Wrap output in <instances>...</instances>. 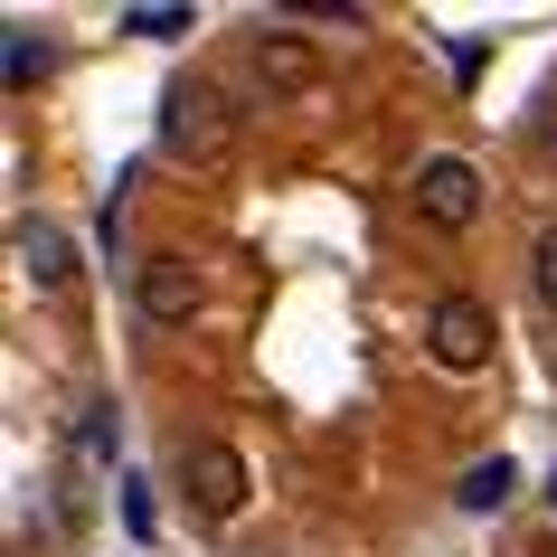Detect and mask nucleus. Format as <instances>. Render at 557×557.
Returning a JSON list of instances; mask_svg holds the SVG:
<instances>
[{
    "mask_svg": "<svg viewBox=\"0 0 557 557\" xmlns=\"http://www.w3.org/2000/svg\"><path fill=\"white\" fill-rule=\"evenodd\" d=\"M161 151H180V161H227L236 151V104L218 86H199V76H180L161 95Z\"/></svg>",
    "mask_w": 557,
    "mask_h": 557,
    "instance_id": "obj_1",
    "label": "nucleus"
},
{
    "mask_svg": "<svg viewBox=\"0 0 557 557\" xmlns=\"http://www.w3.org/2000/svg\"><path fill=\"white\" fill-rule=\"evenodd\" d=\"M416 218L425 227H444V236H463L472 218H482V171H472L463 151H435V161H416Z\"/></svg>",
    "mask_w": 557,
    "mask_h": 557,
    "instance_id": "obj_2",
    "label": "nucleus"
},
{
    "mask_svg": "<svg viewBox=\"0 0 557 557\" xmlns=\"http://www.w3.org/2000/svg\"><path fill=\"white\" fill-rule=\"evenodd\" d=\"M425 350H435V369H454V379L492 369V302H472V294H444L435 312H425Z\"/></svg>",
    "mask_w": 557,
    "mask_h": 557,
    "instance_id": "obj_3",
    "label": "nucleus"
},
{
    "mask_svg": "<svg viewBox=\"0 0 557 557\" xmlns=\"http://www.w3.org/2000/svg\"><path fill=\"white\" fill-rule=\"evenodd\" d=\"M180 482H189V500H199L208 520H236V510H246V454L218 444V435L180 454Z\"/></svg>",
    "mask_w": 557,
    "mask_h": 557,
    "instance_id": "obj_4",
    "label": "nucleus"
},
{
    "mask_svg": "<svg viewBox=\"0 0 557 557\" xmlns=\"http://www.w3.org/2000/svg\"><path fill=\"white\" fill-rule=\"evenodd\" d=\"M133 302H143V322H189V312H199V274H189V256H143Z\"/></svg>",
    "mask_w": 557,
    "mask_h": 557,
    "instance_id": "obj_5",
    "label": "nucleus"
},
{
    "mask_svg": "<svg viewBox=\"0 0 557 557\" xmlns=\"http://www.w3.org/2000/svg\"><path fill=\"white\" fill-rule=\"evenodd\" d=\"M10 246H20V274H29L38 294H66V284H76V246H66L58 227H29V218H20Z\"/></svg>",
    "mask_w": 557,
    "mask_h": 557,
    "instance_id": "obj_6",
    "label": "nucleus"
},
{
    "mask_svg": "<svg viewBox=\"0 0 557 557\" xmlns=\"http://www.w3.org/2000/svg\"><path fill=\"white\" fill-rule=\"evenodd\" d=\"M510 492H520V472H510V454H492V463L463 472V492H454V500H463V510H500Z\"/></svg>",
    "mask_w": 557,
    "mask_h": 557,
    "instance_id": "obj_7",
    "label": "nucleus"
},
{
    "mask_svg": "<svg viewBox=\"0 0 557 557\" xmlns=\"http://www.w3.org/2000/svg\"><path fill=\"white\" fill-rule=\"evenodd\" d=\"M256 66L274 76V86H312V48H302V38H264Z\"/></svg>",
    "mask_w": 557,
    "mask_h": 557,
    "instance_id": "obj_8",
    "label": "nucleus"
},
{
    "mask_svg": "<svg viewBox=\"0 0 557 557\" xmlns=\"http://www.w3.org/2000/svg\"><path fill=\"white\" fill-rule=\"evenodd\" d=\"M38 76H48V48H38L29 29H10V95H29Z\"/></svg>",
    "mask_w": 557,
    "mask_h": 557,
    "instance_id": "obj_9",
    "label": "nucleus"
},
{
    "mask_svg": "<svg viewBox=\"0 0 557 557\" xmlns=\"http://www.w3.org/2000/svg\"><path fill=\"white\" fill-rule=\"evenodd\" d=\"M529 284H539V302L557 312V227L539 236V246H529Z\"/></svg>",
    "mask_w": 557,
    "mask_h": 557,
    "instance_id": "obj_10",
    "label": "nucleus"
},
{
    "mask_svg": "<svg viewBox=\"0 0 557 557\" xmlns=\"http://www.w3.org/2000/svg\"><path fill=\"white\" fill-rule=\"evenodd\" d=\"M76 444H86L95 463H104V454H114V416H104V407H86V425H76Z\"/></svg>",
    "mask_w": 557,
    "mask_h": 557,
    "instance_id": "obj_11",
    "label": "nucleus"
},
{
    "mask_svg": "<svg viewBox=\"0 0 557 557\" xmlns=\"http://www.w3.org/2000/svg\"><path fill=\"white\" fill-rule=\"evenodd\" d=\"M133 29H143V38H180V29H189V10H133Z\"/></svg>",
    "mask_w": 557,
    "mask_h": 557,
    "instance_id": "obj_12",
    "label": "nucleus"
},
{
    "mask_svg": "<svg viewBox=\"0 0 557 557\" xmlns=\"http://www.w3.org/2000/svg\"><path fill=\"white\" fill-rule=\"evenodd\" d=\"M548 500H557V472H548Z\"/></svg>",
    "mask_w": 557,
    "mask_h": 557,
    "instance_id": "obj_13",
    "label": "nucleus"
}]
</instances>
